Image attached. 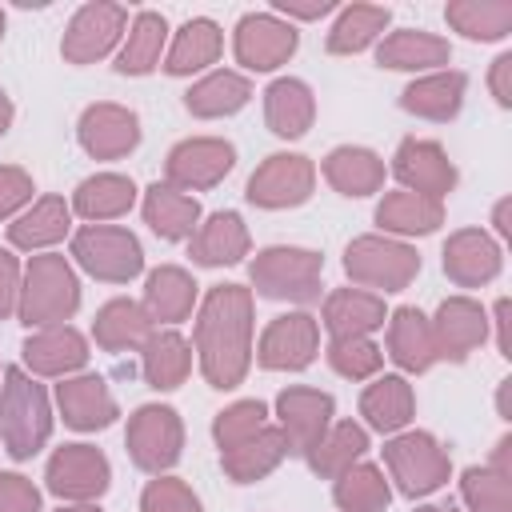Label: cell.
Listing matches in <instances>:
<instances>
[{"mask_svg":"<svg viewBox=\"0 0 512 512\" xmlns=\"http://www.w3.org/2000/svg\"><path fill=\"white\" fill-rule=\"evenodd\" d=\"M124 28H128V12L120 4L92 0V4L72 12V20L64 28V40H60V56L68 64H96L120 44Z\"/></svg>","mask_w":512,"mask_h":512,"instance_id":"cell-10","label":"cell"},{"mask_svg":"<svg viewBox=\"0 0 512 512\" xmlns=\"http://www.w3.org/2000/svg\"><path fill=\"white\" fill-rule=\"evenodd\" d=\"M152 328L156 324L148 320L144 304H136L128 296L108 300L92 320V336L104 352H140V344L152 336Z\"/></svg>","mask_w":512,"mask_h":512,"instance_id":"cell-30","label":"cell"},{"mask_svg":"<svg viewBox=\"0 0 512 512\" xmlns=\"http://www.w3.org/2000/svg\"><path fill=\"white\" fill-rule=\"evenodd\" d=\"M72 260L104 284H128L144 268V248L128 228L88 224L72 236Z\"/></svg>","mask_w":512,"mask_h":512,"instance_id":"cell-6","label":"cell"},{"mask_svg":"<svg viewBox=\"0 0 512 512\" xmlns=\"http://www.w3.org/2000/svg\"><path fill=\"white\" fill-rule=\"evenodd\" d=\"M0 40H4V8H0Z\"/></svg>","mask_w":512,"mask_h":512,"instance_id":"cell-61","label":"cell"},{"mask_svg":"<svg viewBox=\"0 0 512 512\" xmlns=\"http://www.w3.org/2000/svg\"><path fill=\"white\" fill-rule=\"evenodd\" d=\"M192 340H196L200 372L212 388L228 392L244 384L252 364V288L244 284L212 288L200 304Z\"/></svg>","mask_w":512,"mask_h":512,"instance_id":"cell-1","label":"cell"},{"mask_svg":"<svg viewBox=\"0 0 512 512\" xmlns=\"http://www.w3.org/2000/svg\"><path fill=\"white\" fill-rule=\"evenodd\" d=\"M344 272L360 288L404 292L420 272V256H416V248H408L404 240H392V236H356L344 248Z\"/></svg>","mask_w":512,"mask_h":512,"instance_id":"cell-5","label":"cell"},{"mask_svg":"<svg viewBox=\"0 0 512 512\" xmlns=\"http://www.w3.org/2000/svg\"><path fill=\"white\" fill-rule=\"evenodd\" d=\"M144 224L160 236V240H192V232L200 228V204L188 192H176L168 184H152L144 192Z\"/></svg>","mask_w":512,"mask_h":512,"instance_id":"cell-33","label":"cell"},{"mask_svg":"<svg viewBox=\"0 0 512 512\" xmlns=\"http://www.w3.org/2000/svg\"><path fill=\"white\" fill-rule=\"evenodd\" d=\"M492 316H496V348H500V356H504V360H512V336H508L512 304H508V296H500V300H496V312H492Z\"/></svg>","mask_w":512,"mask_h":512,"instance_id":"cell-54","label":"cell"},{"mask_svg":"<svg viewBox=\"0 0 512 512\" xmlns=\"http://www.w3.org/2000/svg\"><path fill=\"white\" fill-rule=\"evenodd\" d=\"M332 500L340 512H384L392 500V484L384 480V472L376 464H352L336 476L332 484Z\"/></svg>","mask_w":512,"mask_h":512,"instance_id":"cell-43","label":"cell"},{"mask_svg":"<svg viewBox=\"0 0 512 512\" xmlns=\"http://www.w3.org/2000/svg\"><path fill=\"white\" fill-rule=\"evenodd\" d=\"M452 60V44L436 32H420V28H400L392 36L380 40L376 48V64L396 68V72H424V68H444Z\"/></svg>","mask_w":512,"mask_h":512,"instance_id":"cell-29","label":"cell"},{"mask_svg":"<svg viewBox=\"0 0 512 512\" xmlns=\"http://www.w3.org/2000/svg\"><path fill=\"white\" fill-rule=\"evenodd\" d=\"M320 272H324V256L312 248H292V244L264 248L248 264V280L260 296L292 300V304H308L320 296Z\"/></svg>","mask_w":512,"mask_h":512,"instance_id":"cell-4","label":"cell"},{"mask_svg":"<svg viewBox=\"0 0 512 512\" xmlns=\"http://www.w3.org/2000/svg\"><path fill=\"white\" fill-rule=\"evenodd\" d=\"M488 468L512 480V436H500V440H496V452H492V464H488Z\"/></svg>","mask_w":512,"mask_h":512,"instance_id":"cell-55","label":"cell"},{"mask_svg":"<svg viewBox=\"0 0 512 512\" xmlns=\"http://www.w3.org/2000/svg\"><path fill=\"white\" fill-rule=\"evenodd\" d=\"M124 448L132 456V464L140 472L164 476L180 452H184V424L176 416V408L168 404H144L128 416V432H124Z\"/></svg>","mask_w":512,"mask_h":512,"instance_id":"cell-8","label":"cell"},{"mask_svg":"<svg viewBox=\"0 0 512 512\" xmlns=\"http://www.w3.org/2000/svg\"><path fill=\"white\" fill-rule=\"evenodd\" d=\"M364 452H368V432H364V424H356V420H340V424H336V420H332V428L304 452V460H308V468H312L316 476L336 480L344 468L360 464Z\"/></svg>","mask_w":512,"mask_h":512,"instance_id":"cell-39","label":"cell"},{"mask_svg":"<svg viewBox=\"0 0 512 512\" xmlns=\"http://www.w3.org/2000/svg\"><path fill=\"white\" fill-rule=\"evenodd\" d=\"M144 312L152 324H180L192 316V304H196V280L176 268V264H160L148 272L144 280Z\"/></svg>","mask_w":512,"mask_h":512,"instance_id":"cell-27","label":"cell"},{"mask_svg":"<svg viewBox=\"0 0 512 512\" xmlns=\"http://www.w3.org/2000/svg\"><path fill=\"white\" fill-rule=\"evenodd\" d=\"M444 20L468 40H504L512 32V0H452Z\"/></svg>","mask_w":512,"mask_h":512,"instance_id":"cell-44","label":"cell"},{"mask_svg":"<svg viewBox=\"0 0 512 512\" xmlns=\"http://www.w3.org/2000/svg\"><path fill=\"white\" fill-rule=\"evenodd\" d=\"M324 328L328 336H372L376 328H384L388 312L384 300L376 292L364 288H336L324 296Z\"/></svg>","mask_w":512,"mask_h":512,"instance_id":"cell-28","label":"cell"},{"mask_svg":"<svg viewBox=\"0 0 512 512\" xmlns=\"http://www.w3.org/2000/svg\"><path fill=\"white\" fill-rule=\"evenodd\" d=\"M264 424H268V408H264L260 400H236V404H228L224 412H216V420H212V440H216L220 452H224V448H236V444H244L248 436H256Z\"/></svg>","mask_w":512,"mask_h":512,"instance_id":"cell-47","label":"cell"},{"mask_svg":"<svg viewBox=\"0 0 512 512\" xmlns=\"http://www.w3.org/2000/svg\"><path fill=\"white\" fill-rule=\"evenodd\" d=\"M284 456H292L288 436H284L276 424H264V428H260L256 436H248L244 444L224 448V452H220V468H224V476H228L232 484H256V480H264L268 472H276Z\"/></svg>","mask_w":512,"mask_h":512,"instance_id":"cell-24","label":"cell"},{"mask_svg":"<svg viewBox=\"0 0 512 512\" xmlns=\"http://www.w3.org/2000/svg\"><path fill=\"white\" fill-rule=\"evenodd\" d=\"M332 396L320 388H284L276 396V428L288 436L292 456H304L328 428H332Z\"/></svg>","mask_w":512,"mask_h":512,"instance_id":"cell-18","label":"cell"},{"mask_svg":"<svg viewBox=\"0 0 512 512\" xmlns=\"http://www.w3.org/2000/svg\"><path fill=\"white\" fill-rule=\"evenodd\" d=\"M508 212H512V200H500V204L492 208V224H496L500 236H512V220H508Z\"/></svg>","mask_w":512,"mask_h":512,"instance_id":"cell-56","label":"cell"},{"mask_svg":"<svg viewBox=\"0 0 512 512\" xmlns=\"http://www.w3.org/2000/svg\"><path fill=\"white\" fill-rule=\"evenodd\" d=\"M76 308H80V280H76L72 264L56 252L32 256L24 268V280H20L16 316L28 328H52V324L72 320Z\"/></svg>","mask_w":512,"mask_h":512,"instance_id":"cell-3","label":"cell"},{"mask_svg":"<svg viewBox=\"0 0 512 512\" xmlns=\"http://www.w3.org/2000/svg\"><path fill=\"white\" fill-rule=\"evenodd\" d=\"M20 352H24V364L32 376H60L64 380L88 364V340L72 324L36 328Z\"/></svg>","mask_w":512,"mask_h":512,"instance_id":"cell-21","label":"cell"},{"mask_svg":"<svg viewBox=\"0 0 512 512\" xmlns=\"http://www.w3.org/2000/svg\"><path fill=\"white\" fill-rule=\"evenodd\" d=\"M392 176L404 184V192H420L432 200H444L456 188V164L448 160V152L436 140H400L396 156H392Z\"/></svg>","mask_w":512,"mask_h":512,"instance_id":"cell-16","label":"cell"},{"mask_svg":"<svg viewBox=\"0 0 512 512\" xmlns=\"http://www.w3.org/2000/svg\"><path fill=\"white\" fill-rule=\"evenodd\" d=\"M220 48H224V36H220L216 20L196 16V20L180 24V32L172 36V48L164 56V72L168 76H192V72L216 64L220 60Z\"/></svg>","mask_w":512,"mask_h":512,"instance_id":"cell-37","label":"cell"},{"mask_svg":"<svg viewBox=\"0 0 512 512\" xmlns=\"http://www.w3.org/2000/svg\"><path fill=\"white\" fill-rule=\"evenodd\" d=\"M132 204H136V184L128 176H120V172H96V176L80 180L76 192H72V212L92 220V224L116 220Z\"/></svg>","mask_w":512,"mask_h":512,"instance_id":"cell-34","label":"cell"},{"mask_svg":"<svg viewBox=\"0 0 512 512\" xmlns=\"http://www.w3.org/2000/svg\"><path fill=\"white\" fill-rule=\"evenodd\" d=\"M464 88H468V76L456 72V68H440V72H428L420 80H412L404 92H400V108L420 116V120H456L460 108H464Z\"/></svg>","mask_w":512,"mask_h":512,"instance_id":"cell-22","label":"cell"},{"mask_svg":"<svg viewBox=\"0 0 512 512\" xmlns=\"http://www.w3.org/2000/svg\"><path fill=\"white\" fill-rule=\"evenodd\" d=\"M164 40H168V24L160 12H136L124 48L116 52V72L120 76H148L152 68H160L164 56Z\"/></svg>","mask_w":512,"mask_h":512,"instance_id":"cell-42","label":"cell"},{"mask_svg":"<svg viewBox=\"0 0 512 512\" xmlns=\"http://www.w3.org/2000/svg\"><path fill=\"white\" fill-rule=\"evenodd\" d=\"M316 120V100H312V88L296 76H280L268 84L264 92V124L272 128V136L280 140H296L312 128Z\"/></svg>","mask_w":512,"mask_h":512,"instance_id":"cell-25","label":"cell"},{"mask_svg":"<svg viewBox=\"0 0 512 512\" xmlns=\"http://www.w3.org/2000/svg\"><path fill=\"white\" fill-rule=\"evenodd\" d=\"M336 8V0H272V16H292V20H320Z\"/></svg>","mask_w":512,"mask_h":512,"instance_id":"cell-52","label":"cell"},{"mask_svg":"<svg viewBox=\"0 0 512 512\" xmlns=\"http://www.w3.org/2000/svg\"><path fill=\"white\" fill-rule=\"evenodd\" d=\"M384 464H388V476L396 480V488L404 496H432L448 484L452 476V460L448 452L436 444V436L428 432H400L384 444Z\"/></svg>","mask_w":512,"mask_h":512,"instance_id":"cell-7","label":"cell"},{"mask_svg":"<svg viewBox=\"0 0 512 512\" xmlns=\"http://www.w3.org/2000/svg\"><path fill=\"white\" fill-rule=\"evenodd\" d=\"M72 228V204H64L60 196H40L28 212H20L8 224V240L24 252H40L52 248L56 240H64Z\"/></svg>","mask_w":512,"mask_h":512,"instance_id":"cell-35","label":"cell"},{"mask_svg":"<svg viewBox=\"0 0 512 512\" xmlns=\"http://www.w3.org/2000/svg\"><path fill=\"white\" fill-rule=\"evenodd\" d=\"M56 408H60L64 424L76 428V432H100V428H108L120 416L116 396L108 392V380L92 376V372L64 376L56 384Z\"/></svg>","mask_w":512,"mask_h":512,"instance_id":"cell-19","label":"cell"},{"mask_svg":"<svg viewBox=\"0 0 512 512\" xmlns=\"http://www.w3.org/2000/svg\"><path fill=\"white\" fill-rule=\"evenodd\" d=\"M508 392H512V380H500V392H496V408H500V420H512V412H508Z\"/></svg>","mask_w":512,"mask_h":512,"instance_id":"cell-58","label":"cell"},{"mask_svg":"<svg viewBox=\"0 0 512 512\" xmlns=\"http://www.w3.org/2000/svg\"><path fill=\"white\" fill-rule=\"evenodd\" d=\"M376 224L396 236H428L444 224V200L420 196V192H388L376 204Z\"/></svg>","mask_w":512,"mask_h":512,"instance_id":"cell-38","label":"cell"},{"mask_svg":"<svg viewBox=\"0 0 512 512\" xmlns=\"http://www.w3.org/2000/svg\"><path fill=\"white\" fill-rule=\"evenodd\" d=\"M324 356H328L332 372H340L344 380H368L384 364V352L372 336H332Z\"/></svg>","mask_w":512,"mask_h":512,"instance_id":"cell-45","label":"cell"},{"mask_svg":"<svg viewBox=\"0 0 512 512\" xmlns=\"http://www.w3.org/2000/svg\"><path fill=\"white\" fill-rule=\"evenodd\" d=\"M56 512H100L96 504H64V508H56Z\"/></svg>","mask_w":512,"mask_h":512,"instance_id":"cell-59","label":"cell"},{"mask_svg":"<svg viewBox=\"0 0 512 512\" xmlns=\"http://www.w3.org/2000/svg\"><path fill=\"white\" fill-rule=\"evenodd\" d=\"M32 176L24 172V168H16V164H0V220H8V216H16L28 200H32Z\"/></svg>","mask_w":512,"mask_h":512,"instance_id":"cell-49","label":"cell"},{"mask_svg":"<svg viewBox=\"0 0 512 512\" xmlns=\"http://www.w3.org/2000/svg\"><path fill=\"white\" fill-rule=\"evenodd\" d=\"M0 512H40V488L20 472H0Z\"/></svg>","mask_w":512,"mask_h":512,"instance_id":"cell-50","label":"cell"},{"mask_svg":"<svg viewBox=\"0 0 512 512\" xmlns=\"http://www.w3.org/2000/svg\"><path fill=\"white\" fill-rule=\"evenodd\" d=\"M192 372V344L176 328H152V336L140 344V376L156 392H172Z\"/></svg>","mask_w":512,"mask_h":512,"instance_id":"cell-23","label":"cell"},{"mask_svg":"<svg viewBox=\"0 0 512 512\" xmlns=\"http://www.w3.org/2000/svg\"><path fill=\"white\" fill-rule=\"evenodd\" d=\"M248 248H252V240H248V224L240 220V212H212L192 232V260L204 268L240 264L248 256Z\"/></svg>","mask_w":512,"mask_h":512,"instance_id":"cell-26","label":"cell"},{"mask_svg":"<svg viewBox=\"0 0 512 512\" xmlns=\"http://www.w3.org/2000/svg\"><path fill=\"white\" fill-rule=\"evenodd\" d=\"M428 328H432L436 360L460 364V360H468V356L484 344V336H488V316H484V308H480L472 296H448V300H440V308H436V316L428 320Z\"/></svg>","mask_w":512,"mask_h":512,"instance_id":"cell-17","label":"cell"},{"mask_svg":"<svg viewBox=\"0 0 512 512\" xmlns=\"http://www.w3.org/2000/svg\"><path fill=\"white\" fill-rule=\"evenodd\" d=\"M48 492L68 500V504H92L108 492L112 484V464L100 448L92 444H64L52 452L48 468H44Z\"/></svg>","mask_w":512,"mask_h":512,"instance_id":"cell-9","label":"cell"},{"mask_svg":"<svg viewBox=\"0 0 512 512\" xmlns=\"http://www.w3.org/2000/svg\"><path fill=\"white\" fill-rule=\"evenodd\" d=\"M388 356L404 368V372H428L436 364V344H432V328L428 316L412 304L396 308L388 316Z\"/></svg>","mask_w":512,"mask_h":512,"instance_id":"cell-32","label":"cell"},{"mask_svg":"<svg viewBox=\"0 0 512 512\" xmlns=\"http://www.w3.org/2000/svg\"><path fill=\"white\" fill-rule=\"evenodd\" d=\"M248 100H252L248 76L224 68V72H208L204 80H196V84L188 88V96H184V108H188L192 116H200V120H220V116L240 112Z\"/></svg>","mask_w":512,"mask_h":512,"instance_id":"cell-40","label":"cell"},{"mask_svg":"<svg viewBox=\"0 0 512 512\" xmlns=\"http://www.w3.org/2000/svg\"><path fill=\"white\" fill-rule=\"evenodd\" d=\"M236 168V148L220 136H192L180 140L164 160V180L176 192H204L216 188Z\"/></svg>","mask_w":512,"mask_h":512,"instance_id":"cell-11","label":"cell"},{"mask_svg":"<svg viewBox=\"0 0 512 512\" xmlns=\"http://www.w3.org/2000/svg\"><path fill=\"white\" fill-rule=\"evenodd\" d=\"M488 88H492V96H496L500 108H512V52H504V56L492 60Z\"/></svg>","mask_w":512,"mask_h":512,"instance_id":"cell-53","label":"cell"},{"mask_svg":"<svg viewBox=\"0 0 512 512\" xmlns=\"http://www.w3.org/2000/svg\"><path fill=\"white\" fill-rule=\"evenodd\" d=\"M316 352H320V324L308 312L276 316L256 344V360L268 372H300L316 360Z\"/></svg>","mask_w":512,"mask_h":512,"instance_id":"cell-13","label":"cell"},{"mask_svg":"<svg viewBox=\"0 0 512 512\" xmlns=\"http://www.w3.org/2000/svg\"><path fill=\"white\" fill-rule=\"evenodd\" d=\"M388 20H392V12L380 8V4H348V8H340L336 24H332V32H328V40H324V48H328L332 56L364 52L368 44H376V40L384 36Z\"/></svg>","mask_w":512,"mask_h":512,"instance_id":"cell-41","label":"cell"},{"mask_svg":"<svg viewBox=\"0 0 512 512\" xmlns=\"http://www.w3.org/2000/svg\"><path fill=\"white\" fill-rule=\"evenodd\" d=\"M412 412H416V396L404 376H376L360 392V416L376 432H400L412 420Z\"/></svg>","mask_w":512,"mask_h":512,"instance_id":"cell-36","label":"cell"},{"mask_svg":"<svg viewBox=\"0 0 512 512\" xmlns=\"http://www.w3.org/2000/svg\"><path fill=\"white\" fill-rule=\"evenodd\" d=\"M324 180L340 196H372L384 184V160L372 148L360 144H340L324 156Z\"/></svg>","mask_w":512,"mask_h":512,"instance_id":"cell-31","label":"cell"},{"mask_svg":"<svg viewBox=\"0 0 512 512\" xmlns=\"http://www.w3.org/2000/svg\"><path fill=\"white\" fill-rule=\"evenodd\" d=\"M140 512H200V496L180 476H156L140 492Z\"/></svg>","mask_w":512,"mask_h":512,"instance_id":"cell-48","label":"cell"},{"mask_svg":"<svg viewBox=\"0 0 512 512\" xmlns=\"http://www.w3.org/2000/svg\"><path fill=\"white\" fill-rule=\"evenodd\" d=\"M52 436V404L44 384H36L24 368L0 372V444L12 460L36 456Z\"/></svg>","mask_w":512,"mask_h":512,"instance_id":"cell-2","label":"cell"},{"mask_svg":"<svg viewBox=\"0 0 512 512\" xmlns=\"http://www.w3.org/2000/svg\"><path fill=\"white\" fill-rule=\"evenodd\" d=\"M300 36L288 20L272 16V12H248L240 24H236V60L248 68V72H272L280 64L292 60Z\"/></svg>","mask_w":512,"mask_h":512,"instance_id":"cell-14","label":"cell"},{"mask_svg":"<svg viewBox=\"0 0 512 512\" xmlns=\"http://www.w3.org/2000/svg\"><path fill=\"white\" fill-rule=\"evenodd\" d=\"M76 136L92 160H120L140 144V116L124 104L100 100V104H88L80 112Z\"/></svg>","mask_w":512,"mask_h":512,"instance_id":"cell-15","label":"cell"},{"mask_svg":"<svg viewBox=\"0 0 512 512\" xmlns=\"http://www.w3.org/2000/svg\"><path fill=\"white\" fill-rule=\"evenodd\" d=\"M416 512H456L452 504H424V508H416Z\"/></svg>","mask_w":512,"mask_h":512,"instance_id":"cell-60","label":"cell"},{"mask_svg":"<svg viewBox=\"0 0 512 512\" xmlns=\"http://www.w3.org/2000/svg\"><path fill=\"white\" fill-rule=\"evenodd\" d=\"M460 496L472 512H512V480L492 472L488 464H476L464 472Z\"/></svg>","mask_w":512,"mask_h":512,"instance_id":"cell-46","label":"cell"},{"mask_svg":"<svg viewBox=\"0 0 512 512\" xmlns=\"http://www.w3.org/2000/svg\"><path fill=\"white\" fill-rule=\"evenodd\" d=\"M500 244L484 228H460L444 244V276L460 288H480L500 276Z\"/></svg>","mask_w":512,"mask_h":512,"instance_id":"cell-20","label":"cell"},{"mask_svg":"<svg viewBox=\"0 0 512 512\" xmlns=\"http://www.w3.org/2000/svg\"><path fill=\"white\" fill-rule=\"evenodd\" d=\"M12 116H16V108H12V100H8V92H0V136L12 128Z\"/></svg>","mask_w":512,"mask_h":512,"instance_id":"cell-57","label":"cell"},{"mask_svg":"<svg viewBox=\"0 0 512 512\" xmlns=\"http://www.w3.org/2000/svg\"><path fill=\"white\" fill-rule=\"evenodd\" d=\"M20 280H24V272H20L16 256L8 248H0V320H8L16 312V304H20Z\"/></svg>","mask_w":512,"mask_h":512,"instance_id":"cell-51","label":"cell"},{"mask_svg":"<svg viewBox=\"0 0 512 512\" xmlns=\"http://www.w3.org/2000/svg\"><path fill=\"white\" fill-rule=\"evenodd\" d=\"M312 188H316V168L300 152H272L248 176V200L256 208H268V212L304 204L312 196Z\"/></svg>","mask_w":512,"mask_h":512,"instance_id":"cell-12","label":"cell"}]
</instances>
